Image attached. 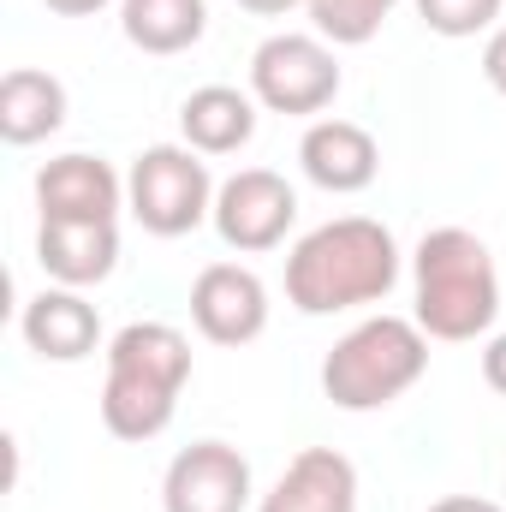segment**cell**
I'll return each instance as SVG.
<instances>
[{
	"label": "cell",
	"mask_w": 506,
	"mask_h": 512,
	"mask_svg": "<svg viewBox=\"0 0 506 512\" xmlns=\"http://www.w3.org/2000/svg\"><path fill=\"white\" fill-rule=\"evenodd\" d=\"M179 131L197 155H233L256 137V96L233 90V84H203L185 96Z\"/></svg>",
	"instance_id": "9a60e30c"
},
{
	"label": "cell",
	"mask_w": 506,
	"mask_h": 512,
	"mask_svg": "<svg viewBox=\"0 0 506 512\" xmlns=\"http://www.w3.org/2000/svg\"><path fill=\"white\" fill-rule=\"evenodd\" d=\"M191 322L209 346H251L268 328V286L239 262H209L191 280Z\"/></svg>",
	"instance_id": "9c48e42d"
},
{
	"label": "cell",
	"mask_w": 506,
	"mask_h": 512,
	"mask_svg": "<svg viewBox=\"0 0 506 512\" xmlns=\"http://www.w3.org/2000/svg\"><path fill=\"white\" fill-rule=\"evenodd\" d=\"M120 30L143 54H185L209 30L203 0H120Z\"/></svg>",
	"instance_id": "e0dca14e"
},
{
	"label": "cell",
	"mask_w": 506,
	"mask_h": 512,
	"mask_svg": "<svg viewBox=\"0 0 506 512\" xmlns=\"http://www.w3.org/2000/svg\"><path fill=\"white\" fill-rule=\"evenodd\" d=\"M417 274V328L429 340H477L501 316V274L495 256L465 227H435L411 256Z\"/></svg>",
	"instance_id": "3957f363"
},
{
	"label": "cell",
	"mask_w": 506,
	"mask_h": 512,
	"mask_svg": "<svg viewBox=\"0 0 506 512\" xmlns=\"http://www.w3.org/2000/svg\"><path fill=\"white\" fill-rule=\"evenodd\" d=\"M108 0H48V12H60V18H90V12H102Z\"/></svg>",
	"instance_id": "603a6c76"
},
{
	"label": "cell",
	"mask_w": 506,
	"mask_h": 512,
	"mask_svg": "<svg viewBox=\"0 0 506 512\" xmlns=\"http://www.w3.org/2000/svg\"><path fill=\"white\" fill-rule=\"evenodd\" d=\"M399 280V245L370 215H340L316 233H304L286 256V298L304 316H334L381 304Z\"/></svg>",
	"instance_id": "6da1fadb"
},
{
	"label": "cell",
	"mask_w": 506,
	"mask_h": 512,
	"mask_svg": "<svg viewBox=\"0 0 506 512\" xmlns=\"http://www.w3.org/2000/svg\"><path fill=\"white\" fill-rule=\"evenodd\" d=\"M161 507L167 512H245L251 507V459L227 441H191L173 453L161 477Z\"/></svg>",
	"instance_id": "ba28073f"
},
{
	"label": "cell",
	"mask_w": 506,
	"mask_h": 512,
	"mask_svg": "<svg viewBox=\"0 0 506 512\" xmlns=\"http://www.w3.org/2000/svg\"><path fill=\"white\" fill-rule=\"evenodd\" d=\"M256 512H358V465L334 447H304Z\"/></svg>",
	"instance_id": "7c38bea8"
},
{
	"label": "cell",
	"mask_w": 506,
	"mask_h": 512,
	"mask_svg": "<svg viewBox=\"0 0 506 512\" xmlns=\"http://www.w3.org/2000/svg\"><path fill=\"white\" fill-rule=\"evenodd\" d=\"M245 12H256V18H280V12H292V6H310V0H239Z\"/></svg>",
	"instance_id": "cb8c5ba5"
},
{
	"label": "cell",
	"mask_w": 506,
	"mask_h": 512,
	"mask_svg": "<svg viewBox=\"0 0 506 512\" xmlns=\"http://www.w3.org/2000/svg\"><path fill=\"white\" fill-rule=\"evenodd\" d=\"M251 96L268 114H292V120H310L322 114L334 96H340V60L322 36H268L251 54Z\"/></svg>",
	"instance_id": "8992f818"
},
{
	"label": "cell",
	"mask_w": 506,
	"mask_h": 512,
	"mask_svg": "<svg viewBox=\"0 0 506 512\" xmlns=\"http://www.w3.org/2000/svg\"><path fill=\"white\" fill-rule=\"evenodd\" d=\"M483 382L506 399V334H495V340H489V352H483Z\"/></svg>",
	"instance_id": "44dd1931"
},
{
	"label": "cell",
	"mask_w": 506,
	"mask_h": 512,
	"mask_svg": "<svg viewBox=\"0 0 506 512\" xmlns=\"http://www.w3.org/2000/svg\"><path fill=\"white\" fill-rule=\"evenodd\" d=\"M215 179L203 167V155L191 143H155L131 161V179H126V203L137 215L143 233L155 239H185L197 233L209 215H215Z\"/></svg>",
	"instance_id": "5b68a950"
},
{
	"label": "cell",
	"mask_w": 506,
	"mask_h": 512,
	"mask_svg": "<svg viewBox=\"0 0 506 512\" xmlns=\"http://www.w3.org/2000/svg\"><path fill=\"white\" fill-rule=\"evenodd\" d=\"M66 126V84L54 72H36V66H12L0 78V137L12 149L24 143H42Z\"/></svg>",
	"instance_id": "2e32d148"
},
{
	"label": "cell",
	"mask_w": 506,
	"mask_h": 512,
	"mask_svg": "<svg viewBox=\"0 0 506 512\" xmlns=\"http://www.w3.org/2000/svg\"><path fill=\"white\" fill-rule=\"evenodd\" d=\"M298 161H304V179L334 191V197H352L364 185H376L381 173V149L376 137L352 120H316L298 143Z\"/></svg>",
	"instance_id": "4fadbf2b"
},
{
	"label": "cell",
	"mask_w": 506,
	"mask_h": 512,
	"mask_svg": "<svg viewBox=\"0 0 506 512\" xmlns=\"http://www.w3.org/2000/svg\"><path fill=\"white\" fill-rule=\"evenodd\" d=\"M423 370H429V334L405 316H370L322 358V393L340 411H381L423 382Z\"/></svg>",
	"instance_id": "277c9868"
},
{
	"label": "cell",
	"mask_w": 506,
	"mask_h": 512,
	"mask_svg": "<svg viewBox=\"0 0 506 512\" xmlns=\"http://www.w3.org/2000/svg\"><path fill=\"white\" fill-rule=\"evenodd\" d=\"M209 221H215V233H221L227 251L262 256L292 233L298 197H292V185H286L280 173H268V167H239V173L215 191V215H209Z\"/></svg>",
	"instance_id": "52a82bcc"
},
{
	"label": "cell",
	"mask_w": 506,
	"mask_h": 512,
	"mask_svg": "<svg viewBox=\"0 0 506 512\" xmlns=\"http://www.w3.org/2000/svg\"><path fill=\"white\" fill-rule=\"evenodd\" d=\"M18 334L48 364H84L102 346V316L78 286H42L18 316Z\"/></svg>",
	"instance_id": "8fae6325"
},
{
	"label": "cell",
	"mask_w": 506,
	"mask_h": 512,
	"mask_svg": "<svg viewBox=\"0 0 506 512\" xmlns=\"http://www.w3.org/2000/svg\"><path fill=\"white\" fill-rule=\"evenodd\" d=\"M191 382V340L167 322H131L108 340L102 423L120 441H155Z\"/></svg>",
	"instance_id": "7a4b0ae2"
},
{
	"label": "cell",
	"mask_w": 506,
	"mask_h": 512,
	"mask_svg": "<svg viewBox=\"0 0 506 512\" xmlns=\"http://www.w3.org/2000/svg\"><path fill=\"white\" fill-rule=\"evenodd\" d=\"M417 18H423L435 36L459 42V36L495 30V18H501V0H417Z\"/></svg>",
	"instance_id": "d6986e66"
},
{
	"label": "cell",
	"mask_w": 506,
	"mask_h": 512,
	"mask_svg": "<svg viewBox=\"0 0 506 512\" xmlns=\"http://www.w3.org/2000/svg\"><path fill=\"white\" fill-rule=\"evenodd\" d=\"M429 512H506V507L483 501V495H447V501H435Z\"/></svg>",
	"instance_id": "7402d4cb"
},
{
	"label": "cell",
	"mask_w": 506,
	"mask_h": 512,
	"mask_svg": "<svg viewBox=\"0 0 506 512\" xmlns=\"http://www.w3.org/2000/svg\"><path fill=\"white\" fill-rule=\"evenodd\" d=\"M399 0H310V24L334 48H364Z\"/></svg>",
	"instance_id": "ac0fdd59"
},
{
	"label": "cell",
	"mask_w": 506,
	"mask_h": 512,
	"mask_svg": "<svg viewBox=\"0 0 506 512\" xmlns=\"http://www.w3.org/2000/svg\"><path fill=\"white\" fill-rule=\"evenodd\" d=\"M36 262L54 286H96L120 262V227L114 221H42L36 227Z\"/></svg>",
	"instance_id": "5bb4252c"
},
{
	"label": "cell",
	"mask_w": 506,
	"mask_h": 512,
	"mask_svg": "<svg viewBox=\"0 0 506 512\" xmlns=\"http://www.w3.org/2000/svg\"><path fill=\"white\" fill-rule=\"evenodd\" d=\"M483 78L506 96V24H495V30H489V42H483Z\"/></svg>",
	"instance_id": "ffe728a7"
},
{
	"label": "cell",
	"mask_w": 506,
	"mask_h": 512,
	"mask_svg": "<svg viewBox=\"0 0 506 512\" xmlns=\"http://www.w3.org/2000/svg\"><path fill=\"white\" fill-rule=\"evenodd\" d=\"M120 203H126V185L102 155H54L36 173L42 221H114Z\"/></svg>",
	"instance_id": "30bf717a"
}]
</instances>
